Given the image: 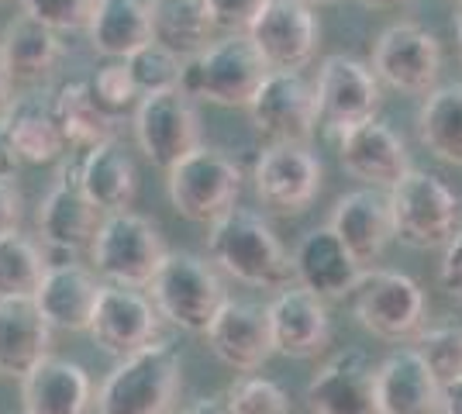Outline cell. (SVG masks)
I'll return each mask as SVG.
<instances>
[{
    "mask_svg": "<svg viewBox=\"0 0 462 414\" xmlns=\"http://www.w3.org/2000/svg\"><path fill=\"white\" fill-rule=\"evenodd\" d=\"M208 259L231 280L255 290H287L297 283L293 256L270 225L249 207H231L225 217L208 225Z\"/></svg>",
    "mask_w": 462,
    "mask_h": 414,
    "instance_id": "6da1fadb",
    "label": "cell"
},
{
    "mask_svg": "<svg viewBox=\"0 0 462 414\" xmlns=\"http://www.w3.org/2000/svg\"><path fill=\"white\" fill-rule=\"evenodd\" d=\"M183 387V359L173 342L155 338L117 359L97 391V414H173Z\"/></svg>",
    "mask_w": 462,
    "mask_h": 414,
    "instance_id": "7a4b0ae2",
    "label": "cell"
},
{
    "mask_svg": "<svg viewBox=\"0 0 462 414\" xmlns=\"http://www.w3.org/2000/svg\"><path fill=\"white\" fill-rule=\"evenodd\" d=\"M270 66L259 56L245 32H231L214 39L200 56L183 62L180 90L193 100H208L217 107H249Z\"/></svg>",
    "mask_w": 462,
    "mask_h": 414,
    "instance_id": "3957f363",
    "label": "cell"
},
{
    "mask_svg": "<svg viewBox=\"0 0 462 414\" xmlns=\"http://www.w3.org/2000/svg\"><path fill=\"white\" fill-rule=\"evenodd\" d=\"M149 297L155 300L162 321L193 336H204L214 315L225 308L228 290L221 270L208 256H197L190 249H170L149 287Z\"/></svg>",
    "mask_w": 462,
    "mask_h": 414,
    "instance_id": "277c9868",
    "label": "cell"
},
{
    "mask_svg": "<svg viewBox=\"0 0 462 414\" xmlns=\"http://www.w3.org/2000/svg\"><path fill=\"white\" fill-rule=\"evenodd\" d=\"M166 256H170V249L162 242L159 225L132 207L104 215L94 242H90V262H94L97 276H104L107 283H117V287H135V290L152 287Z\"/></svg>",
    "mask_w": 462,
    "mask_h": 414,
    "instance_id": "5b68a950",
    "label": "cell"
},
{
    "mask_svg": "<svg viewBox=\"0 0 462 414\" xmlns=\"http://www.w3.org/2000/svg\"><path fill=\"white\" fill-rule=\"evenodd\" d=\"M393 232L411 249H445L462 228L459 194L424 170H411L401 183L386 190Z\"/></svg>",
    "mask_w": 462,
    "mask_h": 414,
    "instance_id": "8992f818",
    "label": "cell"
},
{
    "mask_svg": "<svg viewBox=\"0 0 462 414\" xmlns=\"http://www.w3.org/2000/svg\"><path fill=\"white\" fill-rule=\"evenodd\" d=\"M242 166L211 145H197L166 173V194L180 215L197 225H214L242 198Z\"/></svg>",
    "mask_w": 462,
    "mask_h": 414,
    "instance_id": "52a82bcc",
    "label": "cell"
},
{
    "mask_svg": "<svg viewBox=\"0 0 462 414\" xmlns=\"http://www.w3.org/2000/svg\"><path fill=\"white\" fill-rule=\"evenodd\" d=\"M352 315L383 342H414L424 328V294L407 273L369 266L352 290Z\"/></svg>",
    "mask_w": 462,
    "mask_h": 414,
    "instance_id": "ba28073f",
    "label": "cell"
},
{
    "mask_svg": "<svg viewBox=\"0 0 462 414\" xmlns=\"http://www.w3.org/2000/svg\"><path fill=\"white\" fill-rule=\"evenodd\" d=\"M314 94H318V124L328 135H346L348 128L373 121L383 104L380 77L373 73V66L352 56L321 60Z\"/></svg>",
    "mask_w": 462,
    "mask_h": 414,
    "instance_id": "9c48e42d",
    "label": "cell"
},
{
    "mask_svg": "<svg viewBox=\"0 0 462 414\" xmlns=\"http://www.w3.org/2000/svg\"><path fill=\"white\" fill-rule=\"evenodd\" d=\"M369 66L386 87L401 90L407 97H428L439 87L442 45L428 28L414 21H401L380 32V39L373 41Z\"/></svg>",
    "mask_w": 462,
    "mask_h": 414,
    "instance_id": "30bf717a",
    "label": "cell"
},
{
    "mask_svg": "<svg viewBox=\"0 0 462 414\" xmlns=\"http://www.w3.org/2000/svg\"><path fill=\"white\" fill-rule=\"evenodd\" d=\"M132 124H135V142L142 156L162 173H170L180 159L190 156L197 145H204L197 104L183 90L145 94L138 100Z\"/></svg>",
    "mask_w": 462,
    "mask_h": 414,
    "instance_id": "8fae6325",
    "label": "cell"
},
{
    "mask_svg": "<svg viewBox=\"0 0 462 414\" xmlns=\"http://www.w3.org/2000/svg\"><path fill=\"white\" fill-rule=\"evenodd\" d=\"M325 166L308 145L273 142L252 166V187L263 207L273 215H300L321 194Z\"/></svg>",
    "mask_w": 462,
    "mask_h": 414,
    "instance_id": "7c38bea8",
    "label": "cell"
},
{
    "mask_svg": "<svg viewBox=\"0 0 462 414\" xmlns=\"http://www.w3.org/2000/svg\"><path fill=\"white\" fill-rule=\"evenodd\" d=\"M249 111L252 128L270 142H293L308 145L318 128V94L314 83L304 79V73L290 69H270L263 87L255 90Z\"/></svg>",
    "mask_w": 462,
    "mask_h": 414,
    "instance_id": "4fadbf2b",
    "label": "cell"
},
{
    "mask_svg": "<svg viewBox=\"0 0 462 414\" xmlns=\"http://www.w3.org/2000/svg\"><path fill=\"white\" fill-rule=\"evenodd\" d=\"M100 221H104V211L79 187V159L69 156L59 166L56 183L49 187V194L39 200V211H35V232L42 245L69 249V253L90 249Z\"/></svg>",
    "mask_w": 462,
    "mask_h": 414,
    "instance_id": "5bb4252c",
    "label": "cell"
},
{
    "mask_svg": "<svg viewBox=\"0 0 462 414\" xmlns=\"http://www.w3.org/2000/svg\"><path fill=\"white\" fill-rule=\"evenodd\" d=\"M159 325H162V315H159L149 290L104 283L87 336L94 338V345H100V353L125 359V355L138 353L149 342H155Z\"/></svg>",
    "mask_w": 462,
    "mask_h": 414,
    "instance_id": "9a60e30c",
    "label": "cell"
},
{
    "mask_svg": "<svg viewBox=\"0 0 462 414\" xmlns=\"http://www.w3.org/2000/svg\"><path fill=\"white\" fill-rule=\"evenodd\" d=\"M245 35L270 69L300 73L318 52L321 24H318L314 7L304 0H270Z\"/></svg>",
    "mask_w": 462,
    "mask_h": 414,
    "instance_id": "2e32d148",
    "label": "cell"
},
{
    "mask_svg": "<svg viewBox=\"0 0 462 414\" xmlns=\"http://www.w3.org/2000/svg\"><path fill=\"white\" fill-rule=\"evenodd\" d=\"M310 414H380L376 366L363 349H342L308 383Z\"/></svg>",
    "mask_w": 462,
    "mask_h": 414,
    "instance_id": "e0dca14e",
    "label": "cell"
},
{
    "mask_svg": "<svg viewBox=\"0 0 462 414\" xmlns=\"http://www.w3.org/2000/svg\"><path fill=\"white\" fill-rule=\"evenodd\" d=\"M211 353L238 370V373H255L273 353V328H270V311L263 304L252 300H235L228 297L225 308L214 315L211 328L204 332Z\"/></svg>",
    "mask_w": 462,
    "mask_h": 414,
    "instance_id": "ac0fdd59",
    "label": "cell"
},
{
    "mask_svg": "<svg viewBox=\"0 0 462 414\" xmlns=\"http://www.w3.org/2000/svg\"><path fill=\"white\" fill-rule=\"evenodd\" d=\"M338 159L348 177L363 179L373 190H390L393 183L414 170L404 138L397 135L386 121H363L338 135Z\"/></svg>",
    "mask_w": 462,
    "mask_h": 414,
    "instance_id": "d6986e66",
    "label": "cell"
},
{
    "mask_svg": "<svg viewBox=\"0 0 462 414\" xmlns=\"http://www.w3.org/2000/svg\"><path fill=\"white\" fill-rule=\"evenodd\" d=\"M363 273L366 270L352 259V253L342 245V238L331 232V225L310 228L293 249L297 287L318 294L321 300H346V297H352Z\"/></svg>",
    "mask_w": 462,
    "mask_h": 414,
    "instance_id": "ffe728a7",
    "label": "cell"
},
{
    "mask_svg": "<svg viewBox=\"0 0 462 414\" xmlns=\"http://www.w3.org/2000/svg\"><path fill=\"white\" fill-rule=\"evenodd\" d=\"M273 328V345L280 355L290 359H314L328 349L331 342V317H328V300L310 294L304 287H287L266 304Z\"/></svg>",
    "mask_w": 462,
    "mask_h": 414,
    "instance_id": "44dd1931",
    "label": "cell"
},
{
    "mask_svg": "<svg viewBox=\"0 0 462 414\" xmlns=\"http://www.w3.org/2000/svg\"><path fill=\"white\" fill-rule=\"evenodd\" d=\"M328 225H331L335 235L342 238V245L363 270H369L386 253V245L397 238L390 200L383 194H376L373 187H363V190H352L346 198H338Z\"/></svg>",
    "mask_w": 462,
    "mask_h": 414,
    "instance_id": "7402d4cb",
    "label": "cell"
},
{
    "mask_svg": "<svg viewBox=\"0 0 462 414\" xmlns=\"http://www.w3.org/2000/svg\"><path fill=\"white\" fill-rule=\"evenodd\" d=\"M100 290L104 283L97 280L94 266L62 262L45 270V280L35 290V304L56 332H90Z\"/></svg>",
    "mask_w": 462,
    "mask_h": 414,
    "instance_id": "603a6c76",
    "label": "cell"
},
{
    "mask_svg": "<svg viewBox=\"0 0 462 414\" xmlns=\"http://www.w3.org/2000/svg\"><path fill=\"white\" fill-rule=\"evenodd\" d=\"M376 404L380 414H442V383L414 345L376 366Z\"/></svg>",
    "mask_w": 462,
    "mask_h": 414,
    "instance_id": "cb8c5ba5",
    "label": "cell"
},
{
    "mask_svg": "<svg viewBox=\"0 0 462 414\" xmlns=\"http://www.w3.org/2000/svg\"><path fill=\"white\" fill-rule=\"evenodd\" d=\"M52 325L39 311L35 297L0 300V376L24 380L52 355Z\"/></svg>",
    "mask_w": 462,
    "mask_h": 414,
    "instance_id": "d4e9b609",
    "label": "cell"
},
{
    "mask_svg": "<svg viewBox=\"0 0 462 414\" xmlns=\"http://www.w3.org/2000/svg\"><path fill=\"white\" fill-rule=\"evenodd\" d=\"M24 414H90L94 383L90 373L62 355H49L21 380Z\"/></svg>",
    "mask_w": 462,
    "mask_h": 414,
    "instance_id": "484cf974",
    "label": "cell"
},
{
    "mask_svg": "<svg viewBox=\"0 0 462 414\" xmlns=\"http://www.w3.org/2000/svg\"><path fill=\"white\" fill-rule=\"evenodd\" d=\"M77 159L83 194L94 200L104 215L128 211V204L138 194V170L132 152L117 138H107L87 152H77Z\"/></svg>",
    "mask_w": 462,
    "mask_h": 414,
    "instance_id": "4316f807",
    "label": "cell"
},
{
    "mask_svg": "<svg viewBox=\"0 0 462 414\" xmlns=\"http://www.w3.org/2000/svg\"><path fill=\"white\" fill-rule=\"evenodd\" d=\"M87 39L104 60H132L152 39V7L149 0H97Z\"/></svg>",
    "mask_w": 462,
    "mask_h": 414,
    "instance_id": "83f0119b",
    "label": "cell"
},
{
    "mask_svg": "<svg viewBox=\"0 0 462 414\" xmlns=\"http://www.w3.org/2000/svg\"><path fill=\"white\" fill-rule=\"evenodd\" d=\"M0 118L7 124V132L14 138V145H18L24 162H56L62 152H69V145L62 138V128H59L52 94L14 97Z\"/></svg>",
    "mask_w": 462,
    "mask_h": 414,
    "instance_id": "f1b7e54d",
    "label": "cell"
},
{
    "mask_svg": "<svg viewBox=\"0 0 462 414\" xmlns=\"http://www.w3.org/2000/svg\"><path fill=\"white\" fill-rule=\"evenodd\" d=\"M0 52H4L11 77L21 79V83H39L62 60V41H59V32H52L49 24L21 14V18L4 24Z\"/></svg>",
    "mask_w": 462,
    "mask_h": 414,
    "instance_id": "f546056e",
    "label": "cell"
},
{
    "mask_svg": "<svg viewBox=\"0 0 462 414\" xmlns=\"http://www.w3.org/2000/svg\"><path fill=\"white\" fill-rule=\"evenodd\" d=\"M152 7V39L173 49L180 60L200 56L214 41V24L208 0H149Z\"/></svg>",
    "mask_w": 462,
    "mask_h": 414,
    "instance_id": "4dcf8cb0",
    "label": "cell"
},
{
    "mask_svg": "<svg viewBox=\"0 0 462 414\" xmlns=\"http://www.w3.org/2000/svg\"><path fill=\"white\" fill-rule=\"evenodd\" d=\"M52 104H56L59 128H62V138H66L69 149L87 152V149H94L100 142L115 138L117 118L97 104L94 90H90V79L62 83L52 94Z\"/></svg>",
    "mask_w": 462,
    "mask_h": 414,
    "instance_id": "1f68e13d",
    "label": "cell"
},
{
    "mask_svg": "<svg viewBox=\"0 0 462 414\" xmlns=\"http://www.w3.org/2000/svg\"><path fill=\"white\" fill-rule=\"evenodd\" d=\"M418 138L435 159L462 166V83H442L421 100Z\"/></svg>",
    "mask_w": 462,
    "mask_h": 414,
    "instance_id": "d6a6232c",
    "label": "cell"
},
{
    "mask_svg": "<svg viewBox=\"0 0 462 414\" xmlns=\"http://www.w3.org/2000/svg\"><path fill=\"white\" fill-rule=\"evenodd\" d=\"M49 259L39 238L24 235L21 228L0 235V300L7 297H35L45 280Z\"/></svg>",
    "mask_w": 462,
    "mask_h": 414,
    "instance_id": "836d02e7",
    "label": "cell"
},
{
    "mask_svg": "<svg viewBox=\"0 0 462 414\" xmlns=\"http://www.w3.org/2000/svg\"><path fill=\"white\" fill-rule=\"evenodd\" d=\"M128 62L132 69V79H135L138 94H166V90H180V79H183V62L173 49L159 45V41H149L145 49H138Z\"/></svg>",
    "mask_w": 462,
    "mask_h": 414,
    "instance_id": "e575fe53",
    "label": "cell"
},
{
    "mask_svg": "<svg viewBox=\"0 0 462 414\" xmlns=\"http://www.w3.org/2000/svg\"><path fill=\"white\" fill-rule=\"evenodd\" d=\"M414 349L428 363V370L439 376L442 387L462 376V325L421 328V336L414 338Z\"/></svg>",
    "mask_w": 462,
    "mask_h": 414,
    "instance_id": "d590c367",
    "label": "cell"
},
{
    "mask_svg": "<svg viewBox=\"0 0 462 414\" xmlns=\"http://www.w3.org/2000/svg\"><path fill=\"white\" fill-rule=\"evenodd\" d=\"M228 400L235 414H290L287 391L270 376H238L228 387Z\"/></svg>",
    "mask_w": 462,
    "mask_h": 414,
    "instance_id": "8d00e7d4",
    "label": "cell"
},
{
    "mask_svg": "<svg viewBox=\"0 0 462 414\" xmlns=\"http://www.w3.org/2000/svg\"><path fill=\"white\" fill-rule=\"evenodd\" d=\"M90 90H94L97 104L107 111V115H125V111H132L138 107V94L135 79H132V69H128V62L125 60H111L107 66H100L90 79Z\"/></svg>",
    "mask_w": 462,
    "mask_h": 414,
    "instance_id": "74e56055",
    "label": "cell"
},
{
    "mask_svg": "<svg viewBox=\"0 0 462 414\" xmlns=\"http://www.w3.org/2000/svg\"><path fill=\"white\" fill-rule=\"evenodd\" d=\"M21 14L49 24L52 32H87L97 0H18Z\"/></svg>",
    "mask_w": 462,
    "mask_h": 414,
    "instance_id": "f35d334b",
    "label": "cell"
},
{
    "mask_svg": "<svg viewBox=\"0 0 462 414\" xmlns=\"http://www.w3.org/2000/svg\"><path fill=\"white\" fill-rule=\"evenodd\" d=\"M270 0H208V11H211L217 32H249L252 21L263 14Z\"/></svg>",
    "mask_w": 462,
    "mask_h": 414,
    "instance_id": "ab89813d",
    "label": "cell"
},
{
    "mask_svg": "<svg viewBox=\"0 0 462 414\" xmlns=\"http://www.w3.org/2000/svg\"><path fill=\"white\" fill-rule=\"evenodd\" d=\"M439 283L442 290L456 304H462V228L448 238V245L442 249V262H439Z\"/></svg>",
    "mask_w": 462,
    "mask_h": 414,
    "instance_id": "60d3db41",
    "label": "cell"
},
{
    "mask_svg": "<svg viewBox=\"0 0 462 414\" xmlns=\"http://www.w3.org/2000/svg\"><path fill=\"white\" fill-rule=\"evenodd\" d=\"M21 221V190L14 177H0V235L14 232Z\"/></svg>",
    "mask_w": 462,
    "mask_h": 414,
    "instance_id": "b9f144b4",
    "label": "cell"
},
{
    "mask_svg": "<svg viewBox=\"0 0 462 414\" xmlns=\"http://www.w3.org/2000/svg\"><path fill=\"white\" fill-rule=\"evenodd\" d=\"M21 152L18 145H14V138H11V132H7V124H4V118H0V177H14L21 170Z\"/></svg>",
    "mask_w": 462,
    "mask_h": 414,
    "instance_id": "7bdbcfd3",
    "label": "cell"
},
{
    "mask_svg": "<svg viewBox=\"0 0 462 414\" xmlns=\"http://www.w3.org/2000/svg\"><path fill=\"white\" fill-rule=\"evenodd\" d=\"M183 414H235V411H231L228 394H211V397H197Z\"/></svg>",
    "mask_w": 462,
    "mask_h": 414,
    "instance_id": "ee69618b",
    "label": "cell"
},
{
    "mask_svg": "<svg viewBox=\"0 0 462 414\" xmlns=\"http://www.w3.org/2000/svg\"><path fill=\"white\" fill-rule=\"evenodd\" d=\"M442 414H462V376L442 387Z\"/></svg>",
    "mask_w": 462,
    "mask_h": 414,
    "instance_id": "f6af8a7d",
    "label": "cell"
},
{
    "mask_svg": "<svg viewBox=\"0 0 462 414\" xmlns=\"http://www.w3.org/2000/svg\"><path fill=\"white\" fill-rule=\"evenodd\" d=\"M11 87H14V77H11V69H7V62H4V52H0V115L7 111V104H11Z\"/></svg>",
    "mask_w": 462,
    "mask_h": 414,
    "instance_id": "bcb514c9",
    "label": "cell"
},
{
    "mask_svg": "<svg viewBox=\"0 0 462 414\" xmlns=\"http://www.w3.org/2000/svg\"><path fill=\"white\" fill-rule=\"evenodd\" d=\"M359 4H366V7H397L404 0H359Z\"/></svg>",
    "mask_w": 462,
    "mask_h": 414,
    "instance_id": "7dc6e473",
    "label": "cell"
},
{
    "mask_svg": "<svg viewBox=\"0 0 462 414\" xmlns=\"http://www.w3.org/2000/svg\"><path fill=\"white\" fill-rule=\"evenodd\" d=\"M456 41H459V56H462V11L459 18H456Z\"/></svg>",
    "mask_w": 462,
    "mask_h": 414,
    "instance_id": "c3c4849f",
    "label": "cell"
},
{
    "mask_svg": "<svg viewBox=\"0 0 462 414\" xmlns=\"http://www.w3.org/2000/svg\"><path fill=\"white\" fill-rule=\"evenodd\" d=\"M304 4H310V7H328V4H338V0H304Z\"/></svg>",
    "mask_w": 462,
    "mask_h": 414,
    "instance_id": "681fc988",
    "label": "cell"
},
{
    "mask_svg": "<svg viewBox=\"0 0 462 414\" xmlns=\"http://www.w3.org/2000/svg\"><path fill=\"white\" fill-rule=\"evenodd\" d=\"M452 4H456V0H452ZM459 4H462V0H459Z\"/></svg>",
    "mask_w": 462,
    "mask_h": 414,
    "instance_id": "f907efd6",
    "label": "cell"
},
{
    "mask_svg": "<svg viewBox=\"0 0 462 414\" xmlns=\"http://www.w3.org/2000/svg\"><path fill=\"white\" fill-rule=\"evenodd\" d=\"M0 4H4V0H0Z\"/></svg>",
    "mask_w": 462,
    "mask_h": 414,
    "instance_id": "816d5d0a",
    "label": "cell"
}]
</instances>
